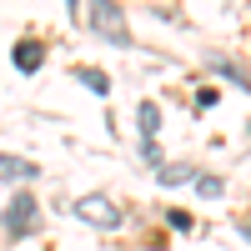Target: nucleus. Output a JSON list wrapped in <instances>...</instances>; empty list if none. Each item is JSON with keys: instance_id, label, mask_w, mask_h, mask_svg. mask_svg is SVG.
<instances>
[{"instance_id": "nucleus-1", "label": "nucleus", "mask_w": 251, "mask_h": 251, "mask_svg": "<svg viewBox=\"0 0 251 251\" xmlns=\"http://www.w3.org/2000/svg\"><path fill=\"white\" fill-rule=\"evenodd\" d=\"M0 226H5V236H30L35 226H40V201L30 191H20L5 211H0Z\"/></svg>"}, {"instance_id": "nucleus-2", "label": "nucleus", "mask_w": 251, "mask_h": 251, "mask_svg": "<svg viewBox=\"0 0 251 251\" xmlns=\"http://www.w3.org/2000/svg\"><path fill=\"white\" fill-rule=\"evenodd\" d=\"M71 216L100 226V231H116V226H121V206L111 196H80V201H71Z\"/></svg>"}, {"instance_id": "nucleus-3", "label": "nucleus", "mask_w": 251, "mask_h": 251, "mask_svg": "<svg viewBox=\"0 0 251 251\" xmlns=\"http://www.w3.org/2000/svg\"><path fill=\"white\" fill-rule=\"evenodd\" d=\"M91 25L111 40V46H131V30H126V15L121 5H111V0H96L91 5Z\"/></svg>"}, {"instance_id": "nucleus-4", "label": "nucleus", "mask_w": 251, "mask_h": 251, "mask_svg": "<svg viewBox=\"0 0 251 251\" xmlns=\"http://www.w3.org/2000/svg\"><path fill=\"white\" fill-rule=\"evenodd\" d=\"M40 60H46V46L25 35V40L15 46V71H25V75H30V71H40Z\"/></svg>"}, {"instance_id": "nucleus-5", "label": "nucleus", "mask_w": 251, "mask_h": 251, "mask_svg": "<svg viewBox=\"0 0 251 251\" xmlns=\"http://www.w3.org/2000/svg\"><path fill=\"white\" fill-rule=\"evenodd\" d=\"M35 176H40V166L20 161V156H0V181H35Z\"/></svg>"}, {"instance_id": "nucleus-6", "label": "nucleus", "mask_w": 251, "mask_h": 251, "mask_svg": "<svg viewBox=\"0 0 251 251\" xmlns=\"http://www.w3.org/2000/svg\"><path fill=\"white\" fill-rule=\"evenodd\" d=\"M136 121H141V141H156V131H161V106H156V100H141Z\"/></svg>"}, {"instance_id": "nucleus-7", "label": "nucleus", "mask_w": 251, "mask_h": 251, "mask_svg": "<svg viewBox=\"0 0 251 251\" xmlns=\"http://www.w3.org/2000/svg\"><path fill=\"white\" fill-rule=\"evenodd\" d=\"M80 86H91L96 96H106V91H111V80H106V71H96V66H80Z\"/></svg>"}, {"instance_id": "nucleus-8", "label": "nucleus", "mask_w": 251, "mask_h": 251, "mask_svg": "<svg viewBox=\"0 0 251 251\" xmlns=\"http://www.w3.org/2000/svg\"><path fill=\"white\" fill-rule=\"evenodd\" d=\"M161 186H181V181H196V171H191V166H161Z\"/></svg>"}, {"instance_id": "nucleus-9", "label": "nucleus", "mask_w": 251, "mask_h": 251, "mask_svg": "<svg viewBox=\"0 0 251 251\" xmlns=\"http://www.w3.org/2000/svg\"><path fill=\"white\" fill-rule=\"evenodd\" d=\"M216 71H221V75H231V80H241V86H251V71H241L236 60H221V55H216Z\"/></svg>"}, {"instance_id": "nucleus-10", "label": "nucleus", "mask_w": 251, "mask_h": 251, "mask_svg": "<svg viewBox=\"0 0 251 251\" xmlns=\"http://www.w3.org/2000/svg\"><path fill=\"white\" fill-rule=\"evenodd\" d=\"M196 191L201 196H221V176H196Z\"/></svg>"}, {"instance_id": "nucleus-11", "label": "nucleus", "mask_w": 251, "mask_h": 251, "mask_svg": "<svg viewBox=\"0 0 251 251\" xmlns=\"http://www.w3.org/2000/svg\"><path fill=\"white\" fill-rule=\"evenodd\" d=\"M216 106V91H196V111H211Z\"/></svg>"}]
</instances>
